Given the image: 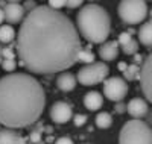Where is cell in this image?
<instances>
[{
    "label": "cell",
    "mask_w": 152,
    "mask_h": 144,
    "mask_svg": "<svg viewBox=\"0 0 152 144\" xmlns=\"http://www.w3.org/2000/svg\"><path fill=\"white\" fill-rule=\"evenodd\" d=\"M75 28L88 43L104 44L111 31V18L108 11L96 3L82 5L76 14Z\"/></svg>",
    "instance_id": "cell-3"
},
{
    "label": "cell",
    "mask_w": 152,
    "mask_h": 144,
    "mask_svg": "<svg viewBox=\"0 0 152 144\" xmlns=\"http://www.w3.org/2000/svg\"><path fill=\"white\" fill-rule=\"evenodd\" d=\"M143 59H145V56L142 55V53H135L134 55V65H138V64H143Z\"/></svg>",
    "instance_id": "cell-31"
},
{
    "label": "cell",
    "mask_w": 152,
    "mask_h": 144,
    "mask_svg": "<svg viewBox=\"0 0 152 144\" xmlns=\"http://www.w3.org/2000/svg\"><path fill=\"white\" fill-rule=\"evenodd\" d=\"M148 111H149L148 102L142 97H134L128 102V105H126V112L137 120H142L148 114Z\"/></svg>",
    "instance_id": "cell-11"
},
{
    "label": "cell",
    "mask_w": 152,
    "mask_h": 144,
    "mask_svg": "<svg viewBox=\"0 0 152 144\" xmlns=\"http://www.w3.org/2000/svg\"><path fill=\"white\" fill-rule=\"evenodd\" d=\"M78 61L85 62V64L94 62V55H93V52L88 50V49H81L79 53H78V56H76V62H78Z\"/></svg>",
    "instance_id": "cell-19"
},
{
    "label": "cell",
    "mask_w": 152,
    "mask_h": 144,
    "mask_svg": "<svg viewBox=\"0 0 152 144\" xmlns=\"http://www.w3.org/2000/svg\"><path fill=\"white\" fill-rule=\"evenodd\" d=\"M72 117H73V109L66 102H56L50 108V119L58 124L67 123L69 120H72Z\"/></svg>",
    "instance_id": "cell-9"
},
{
    "label": "cell",
    "mask_w": 152,
    "mask_h": 144,
    "mask_svg": "<svg viewBox=\"0 0 152 144\" xmlns=\"http://www.w3.org/2000/svg\"><path fill=\"white\" fill-rule=\"evenodd\" d=\"M2 56H3V59H14V52H12L11 47L2 49Z\"/></svg>",
    "instance_id": "cell-26"
},
{
    "label": "cell",
    "mask_w": 152,
    "mask_h": 144,
    "mask_svg": "<svg viewBox=\"0 0 152 144\" xmlns=\"http://www.w3.org/2000/svg\"><path fill=\"white\" fill-rule=\"evenodd\" d=\"M21 137L14 129H0V144H20Z\"/></svg>",
    "instance_id": "cell-16"
},
{
    "label": "cell",
    "mask_w": 152,
    "mask_h": 144,
    "mask_svg": "<svg viewBox=\"0 0 152 144\" xmlns=\"http://www.w3.org/2000/svg\"><path fill=\"white\" fill-rule=\"evenodd\" d=\"M84 105H85L87 109L97 111V109L102 108L104 97H102V94H100L99 91H90V93H87L85 97H84Z\"/></svg>",
    "instance_id": "cell-14"
},
{
    "label": "cell",
    "mask_w": 152,
    "mask_h": 144,
    "mask_svg": "<svg viewBox=\"0 0 152 144\" xmlns=\"http://www.w3.org/2000/svg\"><path fill=\"white\" fill-rule=\"evenodd\" d=\"M138 41L146 49H151V46H152V21H145L140 26V29H138Z\"/></svg>",
    "instance_id": "cell-15"
},
{
    "label": "cell",
    "mask_w": 152,
    "mask_h": 144,
    "mask_svg": "<svg viewBox=\"0 0 152 144\" xmlns=\"http://www.w3.org/2000/svg\"><path fill=\"white\" fill-rule=\"evenodd\" d=\"M2 68H3L5 71L12 73V71L17 68V62H15V59H2Z\"/></svg>",
    "instance_id": "cell-22"
},
{
    "label": "cell",
    "mask_w": 152,
    "mask_h": 144,
    "mask_svg": "<svg viewBox=\"0 0 152 144\" xmlns=\"http://www.w3.org/2000/svg\"><path fill=\"white\" fill-rule=\"evenodd\" d=\"M81 6H82V2H66V8L76 9V8H81Z\"/></svg>",
    "instance_id": "cell-32"
},
{
    "label": "cell",
    "mask_w": 152,
    "mask_h": 144,
    "mask_svg": "<svg viewBox=\"0 0 152 144\" xmlns=\"http://www.w3.org/2000/svg\"><path fill=\"white\" fill-rule=\"evenodd\" d=\"M113 124V117L110 112H99L96 115V126L100 127V129H108L110 126Z\"/></svg>",
    "instance_id": "cell-18"
},
{
    "label": "cell",
    "mask_w": 152,
    "mask_h": 144,
    "mask_svg": "<svg viewBox=\"0 0 152 144\" xmlns=\"http://www.w3.org/2000/svg\"><path fill=\"white\" fill-rule=\"evenodd\" d=\"M131 40H132V35H131V33H128V32H122V33L119 35L117 44H119V47H123L125 44H128Z\"/></svg>",
    "instance_id": "cell-23"
},
{
    "label": "cell",
    "mask_w": 152,
    "mask_h": 144,
    "mask_svg": "<svg viewBox=\"0 0 152 144\" xmlns=\"http://www.w3.org/2000/svg\"><path fill=\"white\" fill-rule=\"evenodd\" d=\"M119 144H152V130L143 120L126 121L120 130Z\"/></svg>",
    "instance_id": "cell-4"
},
{
    "label": "cell",
    "mask_w": 152,
    "mask_h": 144,
    "mask_svg": "<svg viewBox=\"0 0 152 144\" xmlns=\"http://www.w3.org/2000/svg\"><path fill=\"white\" fill-rule=\"evenodd\" d=\"M72 119H73L75 126H84L87 123V115H84V114H76L75 117H72Z\"/></svg>",
    "instance_id": "cell-24"
},
{
    "label": "cell",
    "mask_w": 152,
    "mask_h": 144,
    "mask_svg": "<svg viewBox=\"0 0 152 144\" xmlns=\"http://www.w3.org/2000/svg\"><path fill=\"white\" fill-rule=\"evenodd\" d=\"M104 94L111 102H122L125 96L128 94V84L125 79L117 76L108 77L104 81Z\"/></svg>",
    "instance_id": "cell-7"
},
{
    "label": "cell",
    "mask_w": 152,
    "mask_h": 144,
    "mask_svg": "<svg viewBox=\"0 0 152 144\" xmlns=\"http://www.w3.org/2000/svg\"><path fill=\"white\" fill-rule=\"evenodd\" d=\"M151 71H152V56L148 55L143 59V64H142L140 71H138V76H137L138 79H140L142 91L146 97V102L152 100V76H151Z\"/></svg>",
    "instance_id": "cell-8"
},
{
    "label": "cell",
    "mask_w": 152,
    "mask_h": 144,
    "mask_svg": "<svg viewBox=\"0 0 152 144\" xmlns=\"http://www.w3.org/2000/svg\"><path fill=\"white\" fill-rule=\"evenodd\" d=\"M3 20H5V18H3V9L0 8V24L3 23Z\"/></svg>",
    "instance_id": "cell-34"
},
{
    "label": "cell",
    "mask_w": 152,
    "mask_h": 144,
    "mask_svg": "<svg viewBox=\"0 0 152 144\" xmlns=\"http://www.w3.org/2000/svg\"><path fill=\"white\" fill-rule=\"evenodd\" d=\"M21 6H23L24 12H31V11H34V9H35V8L38 6V5H37L35 2H31V0H29V2H24V3L21 5Z\"/></svg>",
    "instance_id": "cell-27"
},
{
    "label": "cell",
    "mask_w": 152,
    "mask_h": 144,
    "mask_svg": "<svg viewBox=\"0 0 152 144\" xmlns=\"http://www.w3.org/2000/svg\"><path fill=\"white\" fill-rule=\"evenodd\" d=\"M126 68H128V64H126V62H119V70L123 73Z\"/></svg>",
    "instance_id": "cell-33"
},
{
    "label": "cell",
    "mask_w": 152,
    "mask_h": 144,
    "mask_svg": "<svg viewBox=\"0 0 152 144\" xmlns=\"http://www.w3.org/2000/svg\"><path fill=\"white\" fill-rule=\"evenodd\" d=\"M47 6L52 8V9H55V11H59L61 8H66V2H59V0H55V2H49Z\"/></svg>",
    "instance_id": "cell-25"
},
{
    "label": "cell",
    "mask_w": 152,
    "mask_h": 144,
    "mask_svg": "<svg viewBox=\"0 0 152 144\" xmlns=\"http://www.w3.org/2000/svg\"><path fill=\"white\" fill-rule=\"evenodd\" d=\"M138 71H140V67L131 64V65H128V68L123 71V76H125V79H128V81H134V79H137Z\"/></svg>",
    "instance_id": "cell-20"
},
{
    "label": "cell",
    "mask_w": 152,
    "mask_h": 144,
    "mask_svg": "<svg viewBox=\"0 0 152 144\" xmlns=\"http://www.w3.org/2000/svg\"><path fill=\"white\" fill-rule=\"evenodd\" d=\"M55 144H73V141H72V138H69V137H61V138L56 140Z\"/></svg>",
    "instance_id": "cell-30"
},
{
    "label": "cell",
    "mask_w": 152,
    "mask_h": 144,
    "mask_svg": "<svg viewBox=\"0 0 152 144\" xmlns=\"http://www.w3.org/2000/svg\"><path fill=\"white\" fill-rule=\"evenodd\" d=\"M46 106L43 85L28 73L0 77V124L20 129L34 124Z\"/></svg>",
    "instance_id": "cell-2"
},
{
    "label": "cell",
    "mask_w": 152,
    "mask_h": 144,
    "mask_svg": "<svg viewBox=\"0 0 152 144\" xmlns=\"http://www.w3.org/2000/svg\"><path fill=\"white\" fill-rule=\"evenodd\" d=\"M119 50L120 49H119L117 41H107L99 47V56L104 61H114L119 56Z\"/></svg>",
    "instance_id": "cell-13"
},
{
    "label": "cell",
    "mask_w": 152,
    "mask_h": 144,
    "mask_svg": "<svg viewBox=\"0 0 152 144\" xmlns=\"http://www.w3.org/2000/svg\"><path fill=\"white\" fill-rule=\"evenodd\" d=\"M122 52H123L125 55H135V53H138V43L132 38L128 44H125L122 47Z\"/></svg>",
    "instance_id": "cell-21"
},
{
    "label": "cell",
    "mask_w": 152,
    "mask_h": 144,
    "mask_svg": "<svg viewBox=\"0 0 152 144\" xmlns=\"http://www.w3.org/2000/svg\"><path fill=\"white\" fill-rule=\"evenodd\" d=\"M0 64H2V47H0Z\"/></svg>",
    "instance_id": "cell-35"
},
{
    "label": "cell",
    "mask_w": 152,
    "mask_h": 144,
    "mask_svg": "<svg viewBox=\"0 0 152 144\" xmlns=\"http://www.w3.org/2000/svg\"><path fill=\"white\" fill-rule=\"evenodd\" d=\"M110 73V68L105 62H91L87 64L78 71L76 74V81H79V84L85 87L97 85L100 82H104L107 79V76Z\"/></svg>",
    "instance_id": "cell-5"
},
{
    "label": "cell",
    "mask_w": 152,
    "mask_h": 144,
    "mask_svg": "<svg viewBox=\"0 0 152 144\" xmlns=\"http://www.w3.org/2000/svg\"><path fill=\"white\" fill-rule=\"evenodd\" d=\"M2 9H3V18L11 24L21 23L24 18V14H26L23 6L17 2H8L5 5V8H2Z\"/></svg>",
    "instance_id": "cell-10"
},
{
    "label": "cell",
    "mask_w": 152,
    "mask_h": 144,
    "mask_svg": "<svg viewBox=\"0 0 152 144\" xmlns=\"http://www.w3.org/2000/svg\"><path fill=\"white\" fill-rule=\"evenodd\" d=\"M76 84H78V81H76V76L70 71H62L58 79H56V87L64 91V93H69V91H73L76 88Z\"/></svg>",
    "instance_id": "cell-12"
},
{
    "label": "cell",
    "mask_w": 152,
    "mask_h": 144,
    "mask_svg": "<svg viewBox=\"0 0 152 144\" xmlns=\"http://www.w3.org/2000/svg\"><path fill=\"white\" fill-rule=\"evenodd\" d=\"M14 38H15V31L11 24H2L0 26V43L8 44L11 41H14Z\"/></svg>",
    "instance_id": "cell-17"
},
{
    "label": "cell",
    "mask_w": 152,
    "mask_h": 144,
    "mask_svg": "<svg viewBox=\"0 0 152 144\" xmlns=\"http://www.w3.org/2000/svg\"><path fill=\"white\" fill-rule=\"evenodd\" d=\"M119 17L126 24H140L148 17V3L146 2H120Z\"/></svg>",
    "instance_id": "cell-6"
},
{
    "label": "cell",
    "mask_w": 152,
    "mask_h": 144,
    "mask_svg": "<svg viewBox=\"0 0 152 144\" xmlns=\"http://www.w3.org/2000/svg\"><path fill=\"white\" fill-rule=\"evenodd\" d=\"M85 144H87V143H85Z\"/></svg>",
    "instance_id": "cell-36"
},
{
    "label": "cell",
    "mask_w": 152,
    "mask_h": 144,
    "mask_svg": "<svg viewBox=\"0 0 152 144\" xmlns=\"http://www.w3.org/2000/svg\"><path fill=\"white\" fill-rule=\"evenodd\" d=\"M15 49L28 71L52 74L73 67L82 44L75 23L64 12L38 5L24 15Z\"/></svg>",
    "instance_id": "cell-1"
},
{
    "label": "cell",
    "mask_w": 152,
    "mask_h": 144,
    "mask_svg": "<svg viewBox=\"0 0 152 144\" xmlns=\"http://www.w3.org/2000/svg\"><path fill=\"white\" fill-rule=\"evenodd\" d=\"M31 141H32V143H35V144L41 143V134L38 132V130H35V132H32V134H31Z\"/></svg>",
    "instance_id": "cell-29"
},
{
    "label": "cell",
    "mask_w": 152,
    "mask_h": 144,
    "mask_svg": "<svg viewBox=\"0 0 152 144\" xmlns=\"http://www.w3.org/2000/svg\"><path fill=\"white\" fill-rule=\"evenodd\" d=\"M114 111H116L117 114H123V112H126V105H125L123 102H117V103H116V106H114Z\"/></svg>",
    "instance_id": "cell-28"
}]
</instances>
